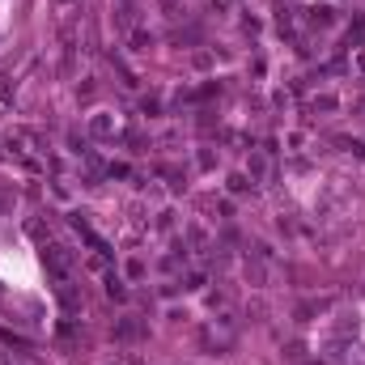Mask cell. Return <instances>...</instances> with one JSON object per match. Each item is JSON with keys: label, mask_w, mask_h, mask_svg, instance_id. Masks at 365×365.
Segmentation results:
<instances>
[{"label": "cell", "mask_w": 365, "mask_h": 365, "mask_svg": "<svg viewBox=\"0 0 365 365\" xmlns=\"http://www.w3.org/2000/svg\"><path fill=\"white\" fill-rule=\"evenodd\" d=\"M119 336H123V340H132V336H140V323H119Z\"/></svg>", "instance_id": "obj_1"}, {"label": "cell", "mask_w": 365, "mask_h": 365, "mask_svg": "<svg viewBox=\"0 0 365 365\" xmlns=\"http://www.w3.org/2000/svg\"><path fill=\"white\" fill-rule=\"evenodd\" d=\"M0 365H13V357H9V353H4V349H0Z\"/></svg>", "instance_id": "obj_2"}]
</instances>
